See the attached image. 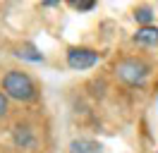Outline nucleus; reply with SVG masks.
<instances>
[{"label":"nucleus","mask_w":158,"mask_h":153,"mask_svg":"<svg viewBox=\"0 0 158 153\" xmlns=\"http://www.w3.org/2000/svg\"><path fill=\"white\" fill-rule=\"evenodd\" d=\"M31 132L27 127H17V132H15V143L17 146H31Z\"/></svg>","instance_id":"nucleus-7"},{"label":"nucleus","mask_w":158,"mask_h":153,"mask_svg":"<svg viewBox=\"0 0 158 153\" xmlns=\"http://www.w3.org/2000/svg\"><path fill=\"white\" fill-rule=\"evenodd\" d=\"M134 43L141 46H156L158 43V27H141L134 34Z\"/></svg>","instance_id":"nucleus-4"},{"label":"nucleus","mask_w":158,"mask_h":153,"mask_svg":"<svg viewBox=\"0 0 158 153\" xmlns=\"http://www.w3.org/2000/svg\"><path fill=\"white\" fill-rule=\"evenodd\" d=\"M74 7H79V10H91V7H94V2H74Z\"/></svg>","instance_id":"nucleus-9"},{"label":"nucleus","mask_w":158,"mask_h":153,"mask_svg":"<svg viewBox=\"0 0 158 153\" xmlns=\"http://www.w3.org/2000/svg\"><path fill=\"white\" fill-rule=\"evenodd\" d=\"M2 93L12 98V101H19V103H29L36 98V84L27 72L19 69H10L7 74L2 76Z\"/></svg>","instance_id":"nucleus-1"},{"label":"nucleus","mask_w":158,"mask_h":153,"mask_svg":"<svg viewBox=\"0 0 158 153\" xmlns=\"http://www.w3.org/2000/svg\"><path fill=\"white\" fill-rule=\"evenodd\" d=\"M69 153H103L98 141H91V139H77L69 146Z\"/></svg>","instance_id":"nucleus-5"},{"label":"nucleus","mask_w":158,"mask_h":153,"mask_svg":"<svg viewBox=\"0 0 158 153\" xmlns=\"http://www.w3.org/2000/svg\"><path fill=\"white\" fill-rule=\"evenodd\" d=\"M7 110H10V105H7V96L0 91V120H2L5 115H7Z\"/></svg>","instance_id":"nucleus-8"},{"label":"nucleus","mask_w":158,"mask_h":153,"mask_svg":"<svg viewBox=\"0 0 158 153\" xmlns=\"http://www.w3.org/2000/svg\"><path fill=\"white\" fill-rule=\"evenodd\" d=\"M115 74H118V79H122L125 84L139 86V84H144V79L148 76V65L141 62V60H137V57H129V60H122V62L115 67Z\"/></svg>","instance_id":"nucleus-2"},{"label":"nucleus","mask_w":158,"mask_h":153,"mask_svg":"<svg viewBox=\"0 0 158 153\" xmlns=\"http://www.w3.org/2000/svg\"><path fill=\"white\" fill-rule=\"evenodd\" d=\"M98 62V53L91 48H69L67 50V65L72 69H89Z\"/></svg>","instance_id":"nucleus-3"},{"label":"nucleus","mask_w":158,"mask_h":153,"mask_svg":"<svg viewBox=\"0 0 158 153\" xmlns=\"http://www.w3.org/2000/svg\"><path fill=\"white\" fill-rule=\"evenodd\" d=\"M134 19H137V22H141L144 27H151V19H153V10L146 7V5H144V7H137V10H134Z\"/></svg>","instance_id":"nucleus-6"}]
</instances>
